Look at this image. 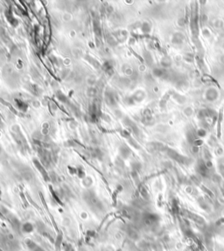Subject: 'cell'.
Returning a JSON list of instances; mask_svg holds the SVG:
<instances>
[{
  "label": "cell",
  "instance_id": "cell-1",
  "mask_svg": "<svg viewBox=\"0 0 224 251\" xmlns=\"http://www.w3.org/2000/svg\"><path fill=\"white\" fill-rule=\"evenodd\" d=\"M84 199L86 200V202L89 204V205L90 206L91 209H93L94 211H101L103 209V205L102 203L100 202V200L97 198V197L95 195L94 192L92 191H87L84 195Z\"/></svg>",
  "mask_w": 224,
  "mask_h": 251
},
{
  "label": "cell",
  "instance_id": "cell-2",
  "mask_svg": "<svg viewBox=\"0 0 224 251\" xmlns=\"http://www.w3.org/2000/svg\"><path fill=\"white\" fill-rule=\"evenodd\" d=\"M223 107H222L219 111V115L217 118V137H221V124L223 121Z\"/></svg>",
  "mask_w": 224,
  "mask_h": 251
},
{
  "label": "cell",
  "instance_id": "cell-3",
  "mask_svg": "<svg viewBox=\"0 0 224 251\" xmlns=\"http://www.w3.org/2000/svg\"><path fill=\"white\" fill-rule=\"evenodd\" d=\"M26 245L29 248V250L31 251H45L43 249H41L40 247H39L34 242H33L30 239H27L26 241Z\"/></svg>",
  "mask_w": 224,
  "mask_h": 251
},
{
  "label": "cell",
  "instance_id": "cell-4",
  "mask_svg": "<svg viewBox=\"0 0 224 251\" xmlns=\"http://www.w3.org/2000/svg\"><path fill=\"white\" fill-rule=\"evenodd\" d=\"M23 228H24V231H25L26 234H30V233L33 231V225L30 224V223H26V224L24 225Z\"/></svg>",
  "mask_w": 224,
  "mask_h": 251
},
{
  "label": "cell",
  "instance_id": "cell-5",
  "mask_svg": "<svg viewBox=\"0 0 224 251\" xmlns=\"http://www.w3.org/2000/svg\"><path fill=\"white\" fill-rule=\"evenodd\" d=\"M17 105H18V107L19 109H21V110H26V109L27 108V106H26L25 103H23V102L18 101Z\"/></svg>",
  "mask_w": 224,
  "mask_h": 251
},
{
  "label": "cell",
  "instance_id": "cell-6",
  "mask_svg": "<svg viewBox=\"0 0 224 251\" xmlns=\"http://www.w3.org/2000/svg\"><path fill=\"white\" fill-rule=\"evenodd\" d=\"M58 98H59L60 101H62V102H65V101L67 100L66 96H65V95H63L61 92H59V93H58Z\"/></svg>",
  "mask_w": 224,
  "mask_h": 251
},
{
  "label": "cell",
  "instance_id": "cell-7",
  "mask_svg": "<svg viewBox=\"0 0 224 251\" xmlns=\"http://www.w3.org/2000/svg\"><path fill=\"white\" fill-rule=\"evenodd\" d=\"M96 90L95 89H93V88H91V89H89L88 90V94L89 95V96H95L96 95Z\"/></svg>",
  "mask_w": 224,
  "mask_h": 251
},
{
  "label": "cell",
  "instance_id": "cell-8",
  "mask_svg": "<svg viewBox=\"0 0 224 251\" xmlns=\"http://www.w3.org/2000/svg\"><path fill=\"white\" fill-rule=\"evenodd\" d=\"M1 151H2V148H1V146H0V153H1Z\"/></svg>",
  "mask_w": 224,
  "mask_h": 251
}]
</instances>
